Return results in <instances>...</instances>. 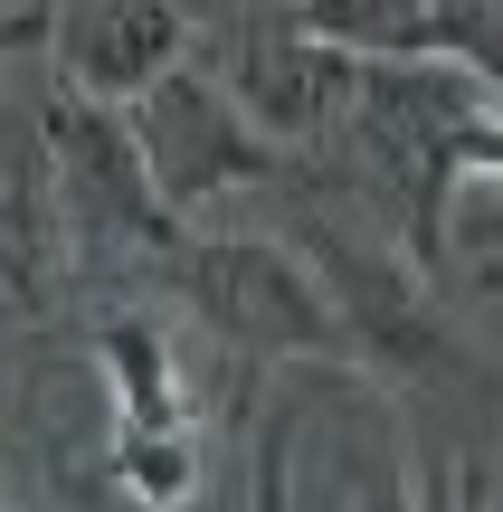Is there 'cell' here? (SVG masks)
<instances>
[{
  "instance_id": "obj_1",
  "label": "cell",
  "mask_w": 503,
  "mask_h": 512,
  "mask_svg": "<svg viewBox=\"0 0 503 512\" xmlns=\"http://www.w3.org/2000/svg\"><path fill=\"white\" fill-rule=\"evenodd\" d=\"M190 313L219 332L238 361H314V370H342L352 342H342V313L323 294V275L304 266L295 238H190L171 256Z\"/></svg>"
},
{
  "instance_id": "obj_2",
  "label": "cell",
  "mask_w": 503,
  "mask_h": 512,
  "mask_svg": "<svg viewBox=\"0 0 503 512\" xmlns=\"http://www.w3.org/2000/svg\"><path fill=\"white\" fill-rule=\"evenodd\" d=\"M133 124V152H143V181L152 200L171 209V219L190 228V209L228 200V190H266V181H295V152H276L257 124H247L238 105H228V86L190 57V67H171L162 86L143 95V105L124 114Z\"/></svg>"
},
{
  "instance_id": "obj_3",
  "label": "cell",
  "mask_w": 503,
  "mask_h": 512,
  "mask_svg": "<svg viewBox=\"0 0 503 512\" xmlns=\"http://www.w3.org/2000/svg\"><path fill=\"white\" fill-rule=\"evenodd\" d=\"M200 57H209V76L228 86V105H238L276 152L333 143V133L352 124L361 67H352V57H333L323 38H304L295 10H228V19H209V29H200Z\"/></svg>"
},
{
  "instance_id": "obj_4",
  "label": "cell",
  "mask_w": 503,
  "mask_h": 512,
  "mask_svg": "<svg viewBox=\"0 0 503 512\" xmlns=\"http://www.w3.org/2000/svg\"><path fill=\"white\" fill-rule=\"evenodd\" d=\"M48 190H57V219H76V238L105 247V256H152V266H171V256L190 247V228L152 200L133 124L114 105L48 95Z\"/></svg>"
},
{
  "instance_id": "obj_5",
  "label": "cell",
  "mask_w": 503,
  "mask_h": 512,
  "mask_svg": "<svg viewBox=\"0 0 503 512\" xmlns=\"http://www.w3.org/2000/svg\"><path fill=\"white\" fill-rule=\"evenodd\" d=\"M295 29L352 67H456L503 95V0H352V10L304 0Z\"/></svg>"
},
{
  "instance_id": "obj_6",
  "label": "cell",
  "mask_w": 503,
  "mask_h": 512,
  "mask_svg": "<svg viewBox=\"0 0 503 512\" xmlns=\"http://www.w3.org/2000/svg\"><path fill=\"white\" fill-rule=\"evenodd\" d=\"M200 10H152V0H105V10H57V95L133 114L171 67L200 57Z\"/></svg>"
},
{
  "instance_id": "obj_7",
  "label": "cell",
  "mask_w": 503,
  "mask_h": 512,
  "mask_svg": "<svg viewBox=\"0 0 503 512\" xmlns=\"http://www.w3.org/2000/svg\"><path fill=\"white\" fill-rule=\"evenodd\" d=\"M95 370L114 389V437L124 446H152V437H200V408H190V370H181V342L152 323L143 304L124 313H95Z\"/></svg>"
},
{
  "instance_id": "obj_8",
  "label": "cell",
  "mask_w": 503,
  "mask_h": 512,
  "mask_svg": "<svg viewBox=\"0 0 503 512\" xmlns=\"http://www.w3.org/2000/svg\"><path fill=\"white\" fill-rule=\"evenodd\" d=\"M105 475L124 484V503H143V512H181L190 494H200V437H152V446L105 437Z\"/></svg>"
},
{
  "instance_id": "obj_9",
  "label": "cell",
  "mask_w": 503,
  "mask_h": 512,
  "mask_svg": "<svg viewBox=\"0 0 503 512\" xmlns=\"http://www.w3.org/2000/svg\"><path fill=\"white\" fill-rule=\"evenodd\" d=\"M295 437H304V408L276 399L257 418V465H247V512H295Z\"/></svg>"
},
{
  "instance_id": "obj_10",
  "label": "cell",
  "mask_w": 503,
  "mask_h": 512,
  "mask_svg": "<svg viewBox=\"0 0 503 512\" xmlns=\"http://www.w3.org/2000/svg\"><path fill=\"white\" fill-rule=\"evenodd\" d=\"M0 512H29V503H19V494H10V484H0Z\"/></svg>"
}]
</instances>
